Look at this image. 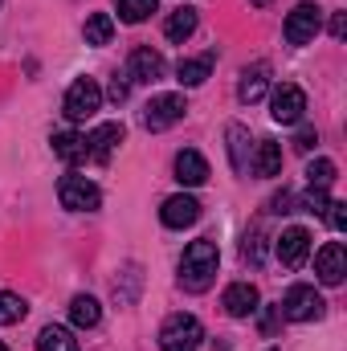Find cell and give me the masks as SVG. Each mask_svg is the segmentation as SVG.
Returning a JSON list of instances; mask_svg holds the SVG:
<instances>
[{
    "instance_id": "obj_1",
    "label": "cell",
    "mask_w": 347,
    "mask_h": 351,
    "mask_svg": "<svg viewBox=\"0 0 347 351\" xmlns=\"http://www.w3.org/2000/svg\"><path fill=\"white\" fill-rule=\"evenodd\" d=\"M217 265H221V254H217V241L200 237L184 250L180 258V286L188 294H204L213 282H217Z\"/></svg>"
},
{
    "instance_id": "obj_2",
    "label": "cell",
    "mask_w": 347,
    "mask_h": 351,
    "mask_svg": "<svg viewBox=\"0 0 347 351\" xmlns=\"http://www.w3.org/2000/svg\"><path fill=\"white\" fill-rule=\"evenodd\" d=\"M204 339L196 315H168L160 327V351H196Z\"/></svg>"
},
{
    "instance_id": "obj_3",
    "label": "cell",
    "mask_w": 347,
    "mask_h": 351,
    "mask_svg": "<svg viewBox=\"0 0 347 351\" xmlns=\"http://www.w3.org/2000/svg\"><path fill=\"white\" fill-rule=\"evenodd\" d=\"M290 323H311V319H323V311H327V302H323V294L315 290V286H307V282H298V286H290L286 290V298H282V306H278Z\"/></svg>"
},
{
    "instance_id": "obj_4",
    "label": "cell",
    "mask_w": 347,
    "mask_h": 351,
    "mask_svg": "<svg viewBox=\"0 0 347 351\" xmlns=\"http://www.w3.org/2000/svg\"><path fill=\"white\" fill-rule=\"evenodd\" d=\"M58 200H62V208H70V213H94L98 204H102V192H98V184H90L86 176H62L58 180Z\"/></svg>"
},
{
    "instance_id": "obj_5",
    "label": "cell",
    "mask_w": 347,
    "mask_h": 351,
    "mask_svg": "<svg viewBox=\"0 0 347 351\" xmlns=\"http://www.w3.org/2000/svg\"><path fill=\"white\" fill-rule=\"evenodd\" d=\"M98 106H102V86L94 78H78L74 86L66 90V102H62L70 123H86L90 114H98Z\"/></svg>"
},
{
    "instance_id": "obj_6",
    "label": "cell",
    "mask_w": 347,
    "mask_h": 351,
    "mask_svg": "<svg viewBox=\"0 0 347 351\" xmlns=\"http://www.w3.org/2000/svg\"><path fill=\"white\" fill-rule=\"evenodd\" d=\"M319 29H323V8L319 4H311V0H302V4H294V12L286 16V41L290 45H307V41H315L319 37Z\"/></svg>"
},
{
    "instance_id": "obj_7",
    "label": "cell",
    "mask_w": 347,
    "mask_h": 351,
    "mask_svg": "<svg viewBox=\"0 0 347 351\" xmlns=\"http://www.w3.org/2000/svg\"><path fill=\"white\" fill-rule=\"evenodd\" d=\"M184 114H188L184 94H156V98L143 106V127H147V131H168V127H176Z\"/></svg>"
},
{
    "instance_id": "obj_8",
    "label": "cell",
    "mask_w": 347,
    "mask_h": 351,
    "mask_svg": "<svg viewBox=\"0 0 347 351\" xmlns=\"http://www.w3.org/2000/svg\"><path fill=\"white\" fill-rule=\"evenodd\" d=\"M302 110H307V94H302V86L282 82V86L274 90V98H270V114H274V123L290 127V123L302 119Z\"/></svg>"
},
{
    "instance_id": "obj_9",
    "label": "cell",
    "mask_w": 347,
    "mask_h": 351,
    "mask_svg": "<svg viewBox=\"0 0 347 351\" xmlns=\"http://www.w3.org/2000/svg\"><path fill=\"white\" fill-rule=\"evenodd\" d=\"M160 221H164L168 229H188V225H196V221H200V200L188 196V192H176V196L164 200Z\"/></svg>"
},
{
    "instance_id": "obj_10",
    "label": "cell",
    "mask_w": 347,
    "mask_h": 351,
    "mask_svg": "<svg viewBox=\"0 0 347 351\" xmlns=\"http://www.w3.org/2000/svg\"><path fill=\"white\" fill-rule=\"evenodd\" d=\"M278 262L290 265V269H298V265L307 262V254H311V233L302 229V225H290V229H282V237H278Z\"/></svg>"
},
{
    "instance_id": "obj_11",
    "label": "cell",
    "mask_w": 347,
    "mask_h": 351,
    "mask_svg": "<svg viewBox=\"0 0 347 351\" xmlns=\"http://www.w3.org/2000/svg\"><path fill=\"white\" fill-rule=\"evenodd\" d=\"M315 274H319V282L323 286H339L347 274V250L339 241H327L323 250H319V258H315Z\"/></svg>"
},
{
    "instance_id": "obj_12",
    "label": "cell",
    "mask_w": 347,
    "mask_h": 351,
    "mask_svg": "<svg viewBox=\"0 0 347 351\" xmlns=\"http://www.w3.org/2000/svg\"><path fill=\"white\" fill-rule=\"evenodd\" d=\"M123 123H102V127H94L86 135V147H90V160H98V164H106L110 156H115V147L123 143Z\"/></svg>"
},
{
    "instance_id": "obj_13",
    "label": "cell",
    "mask_w": 347,
    "mask_h": 351,
    "mask_svg": "<svg viewBox=\"0 0 347 351\" xmlns=\"http://www.w3.org/2000/svg\"><path fill=\"white\" fill-rule=\"evenodd\" d=\"M164 58L152 49V45H139L135 53H131V66H127V74H131V82H160L164 78Z\"/></svg>"
},
{
    "instance_id": "obj_14",
    "label": "cell",
    "mask_w": 347,
    "mask_h": 351,
    "mask_svg": "<svg viewBox=\"0 0 347 351\" xmlns=\"http://www.w3.org/2000/svg\"><path fill=\"white\" fill-rule=\"evenodd\" d=\"M258 290L250 286V282H233L229 290H225V311L233 315V319H250V315H258Z\"/></svg>"
},
{
    "instance_id": "obj_15",
    "label": "cell",
    "mask_w": 347,
    "mask_h": 351,
    "mask_svg": "<svg viewBox=\"0 0 347 351\" xmlns=\"http://www.w3.org/2000/svg\"><path fill=\"white\" fill-rule=\"evenodd\" d=\"M176 180L184 184V188H200L204 180H208V160L200 156V152H180L176 156Z\"/></svg>"
},
{
    "instance_id": "obj_16",
    "label": "cell",
    "mask_w": 347,
    "mask_h": 351,
    "mask_svg": "<svg viewBox=\"0 0 347 351\" xmlns=\"http://www.w3.org/2000/svg\"><path fill=\"white\" fill-rule=\"evenodd\" d=\"M250 172L261 176V180H270V176L282 172V143L258 139V147H254V156H250Z\"/></svg>"
},
{
    "instance_id": "obj_17",
    "label": "cell",
    "mask_w": 347,
    "mask_h": 351,
    "mask_svg": "<svg viewBox=\"0 0 347 351\" xmlns=\"http://www.w3.org/2000/svg\"><path fill=\"white\" fill-rule=\"evenodd\" d=\"M225 139H229V164H233V172L246 176L250 172V131L241 123H229L225 127Z\"/></svg>"
},
{
    "instance_id": "obj_18",
    "label": "cell",
    "mask_w": 347,
    "mask_h": 351,
    "mask_svg": "<svg viewBox=\"0 0 347 351\" xmlns=\"http://www.w3.org/2000/svg\"><path fill=\"white\" fill-rule=\"evenodd\" d=\"M53 156L66 160V164H86L90 160L86 135H78V131H58V135H53Z\"/></svg>"
},
{
    "instance_id": "obj_19",
    "label": "cell",
    "mask_w": 347,
    "mask_h": 351,
    "mask_svg": "<svg viewBox=\"0 0 347 351\" xmlns=\"http://www.w3.org/2000/svg\"><path fill=\"white\" fill-rule=\"evenodd\" d=\"M265 86H270V66H265V62H254V66H246V74H241L237 98L254 106V102H258L261 94H265Z\"/></svg>"
},
{
    "instance_id": "obj_20",
    "label": "cell",
    "mask_w": 347,
    "mask_h": 351,
    "mask_svg": "<svg viewBox=\"0 0 347 351\" xmlns=\"http://www.w3.org/2000/svg\"><path fill=\"white\" fill-rule=\"evenodd\" d=\"M196 21H200V12H196V8H188V4H184V8H176L172 16L164 21V37L176 41V45H184V41L196 33Z\"/></svg>"
},
{
    "instance_id": "obj_21",
    "label": "cell",
    "mask_w": 347,
    "mask_h": 351,
    "mask_svg": "<svg viewBox=\"0 0 347 351\" xmlns=\"http://www.w3.org/2000/svg\"><path fill=\"white\" fill-rule=\"evenodd\" d=\"M139 286H143V269H139L135 262H127L123 265V274L115 278V302H119V306H135Z\"/></svg>"
},
{
    "instance_id": "obj_22",
    "label": "cell",
    "mask_w": 347,
    "mask_h": 351,
    "mask_svg": "<svg viewBox=\"0 0 347 351\" xmlns=\"http://www.w3.org/2000/svg\"><path fill=\"white\" fill-rule=\"evenodd\" d=\"M98 319H102V306H98V298H90V294H74V302H70V323L74 327H98Z\"/></svg>"
},
{
    "instance_id": "obj_23",
    "label": "cell",
    "mask_w": 347,
    "mask_h": 351,
    "mask_svg": "<svg viewBox=\"0 0 347 351\" xmlns=\"http://www.w3.org/2000/svg\"><path fill=\"white\" fill-rule=\"evenodd\" d=\"M37 351H78V339H74L66 327L49 323V327H41V335H37Z\"/></svg>"
},
{
    "instance_id": "obj_24",
    "label": "cell",
    "mask_w": 347,
    "mask_h": 351,
    "mask_svg": "<svg viewBox=\"0 0 347 351\" xmlns=\"http://www.w3.org/2000/svg\"><path fill=\"white\" fill-rule=\"evenodd\" d=\"M208 70H213V58H208V53H204V58H188V62L176 66V74H180L184 86H200V82L208 78Z\"/></svg>"
},
{
    "instance_id": "obj_25",
    "label": "cell",
    "mask_w": 347,
    "mask_h": 351,
    "mask_svg": "<svg viewBox=\"0 0 347 351\" xmlns=\"http://www.w3.org/2000/svg\"><path fill=\"white\" fill-rule=\"evenodd\" d=\"M115 37V21L110 12H90L86 16V45H106Z\"/></svg>"
},
{
    "instance_id": "obj_26",
    "label": "cell",
    "mask_w": 347,
    "mask_h": 351,
    "mask_svg": "<svg viewBox=\"0 0 347 351\" xmlns=\"http://www.w3.org/2000/svg\"><path fill=\"white\" fill-rule=\"evenodd\" d=\"M25 315H29V302H25L21 294H12V290H0V327L21 323Z\"/></svg>"
},
{
    "instance_id": "obj_27",
    "label": "cell",
    "mask_w": 347,
    "mask_h": 351,
    "mask_svg": "<svg viewBox=\"0 0 347 351\" xmlns=\"http://www.w3.org/2000/svg\"><path fill=\"white\" fill-rule=\"evenodd\" d=\"M307 184H311L315 192H327V188L335 184V164H331V160H311V164H307Z\"/></svg>"
},
{
    "instance_id": "obj_28",
    "label": "cell",
    "mask_w": 347,
    "mask_h": 351,
    "mask_svg": "<svg viewBox=\"0 0 347 351\" xmlns=\"http://www.w3.org/2000/svg\"><path fill=\"white\" fill-rule=\"evenodd\" d=\"M156 12V0H119V21L123 25H139Z\"/></svg>"
},
{
    "instance_id": "obj_29",
    "label": "cell",
    "mask_w": 347,
    "mask_h": 351,
    "mask_svg": "<svg viewBox=\"0 0 347 351\" xmlns=\"http://www.w3.org/2000/svg\"><path fill=\"white\" fill-rule=\"evenodd\" d=\"M241 254H246V262H254V265L265 262V237H261L258 229H254V233H246V245H241Z\"/></svg>"
},
{
    "instance_id": "obj_30",
    "label": "cell",
    "mask_w": 347,
    "mask_h": 351,
    "mask_svg": "<svg viewBox=\"0 0 347 351\" xmlns=\"http://www.w3.org/2000/svg\"><path fill=\"white\" fill-rule=\"evenodd\" d=\"M323 213H327V221H331V229H335V233H344V229H347V204H344V200H331Z\"/></svg>"
},
{
    "instance_id": "obj_31",
    "label": "cell",
    "mask_w": 347,
    "mask_h": 351,
    "mask_svg": "<svg viewBox=\"0 0 347 351\" xmlns=\"http://www.w3.org/2000/svg\"><path fill=\"white\" fill-rule=\"evenodd\" d=\"M315 143H319V131H315V127H302V131H298V139H294V147H298V152H311Z\"/></svg>"
},
{
    "instance_id": "obj_32",
    "label": "cell",
    "mask_w": 347,
    "mask_h": 351,
    "mask_svg": "<svg viewBox=\"0 0 347 351\" xmlns=\"http://www.w3.org/2000/svg\"><path fill=\"white\" fill-rule=\"evenodd\" d=\"M106 94H110L115 102H123V98L131 94V82H123V78H115V82H110V90H106Z\"/></svg>"
},
{
    "instance_id": "obj_33",
    "label": "cell",
    "mask_w": 347,
    "mask_h": 351,
    "mask_svg": "<svg viewBox=\"0 0 347 351\" xmlns=\"http://www.w3.org/2000/svg\"><path fill=\"white\" fill-rule=\"evenodd\" d=\"M344 12H335V16H331V37H344Z\"/></svg>"
},
{
    "instance_id": "obj_34",
    "label": "cell",
    "mask_w": 347,
    "mask_h": 351,
    "mask_svg": "<svg viewBox=\"0 0 347 351\" xmlns=\"http://www.w3.org/2000/svg\"><path fill=\"white\" fill-rule=\"evenodd\" d=\"M250 4H265V0H250Z\"/></svg>"
},
{
    "instance_id": "obj_35",
    "label": "cell",
    "mask_w": 347,
    "mask_h": 351,
    "mask_svg": "<svg viewBox=\"0 0 347 351\" xmlns=\"http://www.w3.org/2000/svg\"><path fill=\"white\" fill-rule=\"evenodd\" d=\"M0 351H8V348H4V343H0Z\"/></svg>"
},
{
    "instance_id": "obj_36",
    "label": "cell",
    "mask_w": 347,
    "mask_h": 351,
    "mask_svg": "<svg viewBox=\"0 0 347 351\" xmlns=\"http://www.w3.org/2000/svg\"><path fill=\"white\" fill-rule=\"evenodd\" d=\"M270 351H278V348H270Z\"/></svg>"
}]
</instances>
